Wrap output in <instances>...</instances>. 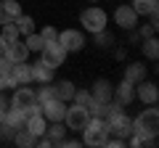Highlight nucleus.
I'll use <instances>...</instances> for the list:
<instances>
[{"instance_id": "c9c22d12", "label": "nucleus", "mask_w": 159, "mask_h": 148, "mask_svg": "<svg viewBox=\"0 0 159 148\" xmlns=\"http://www.w3.org/2000/svg\"><path fill=\"white\" fill-rule=\"evenodd\" d=\"M154 32H157V24H154V21L146 24V27H141V37H151Z\"/></svg>"}, {"instance_id": "aec40b11", "label": "nucleus", "mask_w": 159, "mask_h": 148, "mask_svg": "<svg viewBox=\"0 0 159 148\" xmlns=\"http://www.w3.org/2000/svg\"><path fill=\"white\" fill-rule=\"evenodd\" d=\"M157 0H133V11L138 13V16H151V13H157Z\"/></svg>"}, {"instance_id": "0eeeda50", "label": "nucleus", "mask_w": 159, "mask_h": 148, "mask_svg": "<svg viewBox=\"0 0 159 148\" xmlns=\"http://www.w3.org/2000/svg\"><path fill=\"white\" fill-rule=\"evenodd\" d=\"M106 130H109V135H117V137H125L127 140L133 135V119H127L125 111H119L111 119H106Z\"/></svg>"}, {"instance_id": "c756f323", "label": "nucleus", "mask_w": 159, "mask_h": 148, "mask_svg": "<svg viewBox=\"0 0 159 148\" xmlns=\"http://www.w3.org/2000/svg\"><path fill=\"white\" fill-rule=\"evenodd\" d=\"M51 98H56V90H53L51 82H48V87H40L37 90V103H45V101H51Z\"/></svg>"}, {"instance_id": "7ed1b4c3", "label": "nucleus", "mask_w": 159, "mask_h": 148, "mask_svg": "<svg viewBox=\"0 0 159 148\" xmlns=\"http://www.w3.org/2000/svg\"><path fill=\"white\" fill-rule=\"evenodd\" d=\"M109 137V130H106V122L98 119V116H90L88 124L82 127V143L85 146H103Z\"/></svg>"}, {"instance_id": "4468645a", "label": "nucleus", "mask_w": 159, "mask_h": 148, "mask_svg": "<svg viewBox=\"0 0 159 148\" xmlns=\"http://www.w3.org/2000/svg\"><path fill=\"white\" fill-rule=\"evenodd\" d=\"M111 82L109 80H98L96 85H93V90H90V95H93V101L96 103H109L111 101Z\"/></svg>"}, {"instance_id": "473e14b6", "label": "nucleus", "mask_w": 159, "mask_h": 148, "mask_svg": "<svg viewBox=\"0 0 159 148\" xmlns=\"http://www.w3.org/2000/svg\"><path fill=\"white\" fill-rule=\"evenodd\" d=\"M13 72V61L6 56H0V74H11Z\"/></svg>"}, {"instance_id": "bb28decb", "label": "nucleus", "mask_w": 159, "mask_h": 148, "mask_svg": "<svg viewBox=\"0 0 159 148\" xmlns=\"http://www.w3.org/2000/svg\"><path fill=\"white\" fill-rule=\"evenodd\" d=\"M0 6L6 8V13H8V19H11V21L21 16V3H16V0H3Z\"/></svg>"}, {"instance_id": "9b49d317", "label": "nucleus", "mask_w": 159, "mask_h": 148, "mask_svg": "<svg viewBox=\"0 0 159 148\" xmlns=\"http://www.w3.org/2000/svg\"><path fill=\"white\" fill-rule=\"evenodd\" d=\"M135 98L141 103H148V106H154L157 103V98H159V90H157V85L154 82H146V80H141L135 85Z\"/></svg>"}, {"instance_id": "e433bc0d", "label": "nucleus", "mask_w": 159, "mask_h": 148, "mask_svg": "<svg viewBox=\"0 0 159 148\" xmlns=\"http://www.w3.org/2000/svg\"><path fill=\"white\" fill-rule=\"evenodd\" d=\"M11 21V19H8V13H6V8L0 6V27H3V24H8Z\"/></svg>"}, {"instance_id": "6e6552de", "label": "nucleus", "mask_w": 159, "mask_h": 148, "mask_svg": "<svg viewBox=\"0 0 159 148\" xmlns=\"http://www.w3.org/2000/svg\"><path fill=\"white\" fill-rule=\"evenodd\" d=\"M40 114L45 116L48 122H64V114H66V101H61V98H51V101L40 103Z\"/></svg>"}, {"instance_id": "72a5a7b5", "label": "nucleus", "mask_w": 159, "mask_h": 148, "mask_svg": "<svg viewBox=\"0 0 159 148\" xmlns=\"http://www.w3.org/2000/svg\"><path fill=\"white\" fill-rule=\"evenodd\" d=\"M8 87H16L11 74H0V90H8Z\"/></svg>"}, {"instance_id": "4c0bfd02", "label": "nucleus", "mask_w": 159, "mask_h": 148, "mask_svg": "<svg viewBox=\"0 0 159 148\" xmlns=\"http://www.w3.org/2000/svg\"><path fill=\"white\" fill-rule=\"evenodd\" d=\"M6 45H8V40H6V37H3V34H0V56L6 53Z\"/></svg>"}, {"instance_id": "c85d7f7f", "label": "nucleus", "mask_w": 159, "mask_h": 148, "mask_svg": "<svg viewBox=\"0 0 159 148\" xmlns=\"http://www.w3.org/2000/svg\"><path fill=\"white\" fill-rule=\"evenodd\" d=\"M0 34L11 42V40H16V37H19V29H16V24H13V21H8V24H3V32H0Z\"/></svg>"}, {"instance_id": "393cba45", "label": "nucleus", "mask_w": 159, "mask_h": 148, "mask_svg": "<svg viewBox=\"0 0 159 148\" xmlns=\"http://www.w3.org/2000/svg\"><path fill=\"white\" fill-rule=\"evenodd\" d=\"M143 53H146L151 61L159 56V42H157V37H154V34H151V37H143Z\"/></svg>"}, {"instance_id": "4be33fe9", "label": "nucleus", "mask_w": 159, "mask_h": 148, "mask_svg": "<svg viewBox=\"0 0 159 148\" xmlns=\"http://www.w3.org/2000/svg\"><path fill=\"white\" fill-rule=\"evenodd\" d=\"M53 90H56V98H61V101H72V95H74L77 87H74L69 80H61L58 85H53Z\"/></svg>"}, {"instance_id": "b1692460", "label": "nucleus", "mask_w": 159, "mask_h": 148, "mask_svg": "<svg viewBox=\"0 0 159 148\" xmlns=\"http://www.w3.org/2000/svg\"><path fill=\"white\" fill-rule=\"evenodd\" d=\"M13 140H16V146H24V148H29V146H37V137L34 135H29L27 130H16V135H13Z\"/></svg>"}, {"instance_id": "cd10ccee", "label": "nucleus", "mask_w": 159, "mask_h": 148, "mask_svg": "<svg viewBox=\"0 0 159 148\" xmlns=\"http://www.w3.org/2000/svg\"><path fill=\"white\" fill-rule=\"evenodd\" d=\"M72 101L74 103H80V106H90L93 103V95H90V90H74V95H72Z\"/></svg>"}, {"instance_id": "6ab92c4d", "label": "nucleus", "mask_w": 159, "mask_h": 148, "mask_svg": "<svg viewBox=\"0 0 159 148\" xmlns=\"http://www.w3.org/2000/svg\"><path fill=\"white\" fill-rule=\"evenodd\" d=\"M45 135L51 137L53 146H58L64 140V135H66V124L64 122H51V127H45Z\"/></svg>"}, {"instance_id": "20e7f679", "label": "nucleus", "mask_w": 159, "mask_h": 148, "mask_svg": "<svg viewBox=\"0 0 159 148\" xmlns=\"http://www.w3.org/2000/svg\"><path fill=\"white\" fill-rule=\"evenodd\" d=\"M106 13L101 11V8L98 6H90V8H85V11L80 13V24H82V27L88 29V32H103V29H106Z\"/></svg>"}, {"instance_id": "9d476101", "label": "nucleus", "mask_w": 159, "mask_h": 148, "mask_svg": "<svg viewBox=\"0 0 159 148\" xmlns=\"http://www.w3.org/2000/svg\"><path fill=\"white\" fill-rule=\"evenodd\" d=\"M111 98L119 103V106H130V103L135 101V85H130L127 80H122V82L111 90Z\"/></svg>"}, {"instance_id": "423d86ee", "label": "nucleus", "mask_w": 159, "mask_h": 148, "mask_svg": "<svg viewBox=\"0 0 159 148\" xmlns=\"http://www.w3.org/2000/svg\"><path fill=\"white\" fill-rule=\"evenodd\" d=\"M40 61L45 63V66H51V69H56V66H61L64 61H66V50H64V45L61 42H45V48L40 50Z\"/></svg>"}, {"instance_id": "a211bd4d", "label": "nucleus", "mask_w": 159, "mask_h": 148, "mask_svg": "<svg viewBox=\"0 0 159 148\" xmlns=\"http://www.w3.org/2000/svg\"><path fill=\"white\" fill-rule=\"evenodd\" d=\"M125 80L130 82V85H138L141 80H146V66H143V63H130V66L125 69Z\"/></svg>"}, {"instance_id": "dca6fc26", "label": "nucleus", "mask_w": 159, "mask_h": 148, "mask_svg": "<svg viewBox=\"0 0 159 148\" xmlns=\"http://www.w3.org/2000/svg\"><path fill=\"white\" fill-rule=\"evenodd\" d=\"M32 82H43V85H48V82H53V69L51 66H45L43 61H37V63H32Z\"/></svg>"}, {"instance_id": "f03ea898", "label": "nucleus", "mask_w": 159, "mask_h": 148, "mask_svg": "<svg viewBox=\"0 0 159 148\" xmlns=\"http://www.w3.org/2000/svg\"><path fill=\"white\" fill-rule=\"evenodd\" d=\"M159 132V111L157 108H143L141 114L133 119V135L138 137H148V135H157Z\"/></svg>"}, {"instance_id": "58836bf2", "label": "nucleus", "mask_w": 159, "mask_h": 148, "mask_svg": "<svg viewBox=\"0 0 159 148\" xmlns=\"http://www.w3.org/2000/svg\"><path fill=\"white\" fill-rule=\"evenodd\" d=\"M88 3H98V0H88Z\"/></svg>"}, {"instance_id": "a878e982", "label": "nucleus", "mask_w": 159, "mask_h": 148, "mask_svg": "<svg viewBox=\"0 0 159 148\" xmlns=\"http://www.w3.org/2000/svg\"><path fill=\"white\" fill-rule=\"evenodd\" d=\"M27 48H29V53H40L45 48V40H43L37 32H32V34H27Z\"/></svg>"}, {"instance_id": "7c9ffc66", "label": "nucleus", "mask_w": 159, "mask_h": 148, "mask_svg": "<svg viewBox=\"0 0 159 148\" xmlns=\"http://www.w3.org/2000/svg\"><path fill=\"white\" fill-rule=\"evenodd\" d=\"M40 37H43L45 42H56V40H58V32H56L53 27H45L43 32H40Z\"/></svg>"}, {"instance_id": "ddd939ff", "label": "nucleus", "mask_w": 159, "mask_h": 148, "mask_svg": "<svg viewBox=\"0 0 159 148\" xmlns=\"http://www.w3.org/2000/svg\"><path fill=\"white\" fill-rule=\"evenodd\" d=\"M114 21L122 29H133L138 24V13L133 11V6H119L117 11H114Z\"/></svg>"}, {"instance_id": "2f4dec72", "label": "nucleus", "mask_w": 159, "mask_h": 148, "mask_svg": "<svg viewBox=\"0 0 159 148\" xmlns=\"http://www.w3.org/2000/svg\"><path fill=\"white\" fill-rule=\"evenodd\" d=\"M96 45L98 48H109L111 45V37H109L106 32H96Z\"/></svg>"}, {"instance_id": "f257e3e1", "label": "nucleus", "mask_w": 159, "mask_h": 148, "mask_svg": "<svg viewBox=\"0 0 159 148\" xmlns=\"http://www.w3.org/2000/svg\"><path fill=\"white\" fill-rule=\"evenodd\" d=\"M19 90L13 93V98L8 103H11V108H19V111H24L27 116L32 114H40V103H37V93L32 90V87L27 85H16Z\"/></svg>"}, {"instance_id": "f8f14e48", "label": "nucleus", "mask_w": 159, "mask_h": 148, "mask_svg": "<svg viewBox=\"0 0 159 148\" xmlns=\"http://www.w3.org/2000/svg\"><path fill=\"white\" fill-rule=\"evenodd\" d=\"M6 58H11L13 63H21V61H27V56H29V48H27V42H21L16 37V40H11L6 45V53H3Z\"/></svg>"}, {"instance_id": "39448f33", "label": "nucleus", "mask_w": 159, "mask_h": 148, "mask_svg": "<svg viewBox=\"0 0 159 148\" xmlns=\"http://www.w3.org/2000/svg\"><path fill=\"white\" fill-rule=\"evenodd\" d=\"M88 119H90V114H88V108H85V106H80V103L66 106V114H64V124H66V130H77V132H82V127L88 124Z\"/></svg>"}, {"instance_id": "2eb2a0df", "label": "nucleus", "mask_w": 159, "mask_h": 148, "mask_svg": "<svg viewBox=\"0 0 159 148\" xmlns=\"http://www.w3.org/2000/svg\"><path fill=\"white\" fill-rule=\"evenodd\" d=\"M45 127H48V119H45V116H43V114H32V116H27L24 130H27L29 135L40 137V135H45Z\"/></svg>"}, {"instance_id": "f3484780", "label": "nucleus", "mask_w": 159, "mask_h": 148, "mask_svg": "<svg viewBox=\"0 0 159 148\" xmlns=\"http://www.w3.org/2000/svg\"><path fill=\"white\" fill-rule=\"evenodd\" d=\"M11 77H13V82H16V85H29V82H32V69H29V63H27V61L13 63Z\"/></svg>"}, {"instance_id": "5701e85b", "label": "nucleus", "mask_w": 159, "mask_h": 148, "mask_svg": "<svg viewBox=\"0 0 159 148\" xmlns=\"http://www.w3.org/2000/svg\"><path fill=\"white\" fill-rule=\"evenodd\" d=\"M13 24H16V29H19V37H21V34L27 37V34L34 32V19L32 16H24V13H21L19 19H13Z\"/></svg>"}, {"instance_id": "412c9836", "label": "nucleus", "mask_w": 159, "mask_h": 148, "mask_svg": "<svg viewBox=\"0 0 159 148\" xmlns=\"http://www.w3.org/2000/svg\"><path fill=\"white\" fill-rule=\"evenodd\" d=\"M6 122H8L11 127H16V130H21V127L27 124V114H24V111H19V108H11V106H8Z\"/></svg>"}, {"instance_id": "1a4fd4ad", "label": "nucleus", "mask_w": 159, "mask_h": 148, "mask_svg": "<svg viewBox=\"0 0 159 148\" xmlns=\"http://www.w3.org/2000/svg\"><path fill=\"white\" fill-rule=\"evenodd\" d=\"M58 42L64 45L66 53H77V50H82V45H85V37H82L77 29H64V32L58 34Z\"/></svg>"}, {"instance_id": "f704fd0d", "label": "nucleus", "mask_w": 159, "mask_h": 148, "mask_svg": "<svg viewBox=\"0 0 159 148\" xmlns=\"http://www.w3.org/2000/svg\"><path fill=\"white\" fill-rule=\"evenodd\" d=\"M8 106H11V103H8V98H6V95H0V124L6 122V111H8Z\"/></svg>"}]
</instances>
